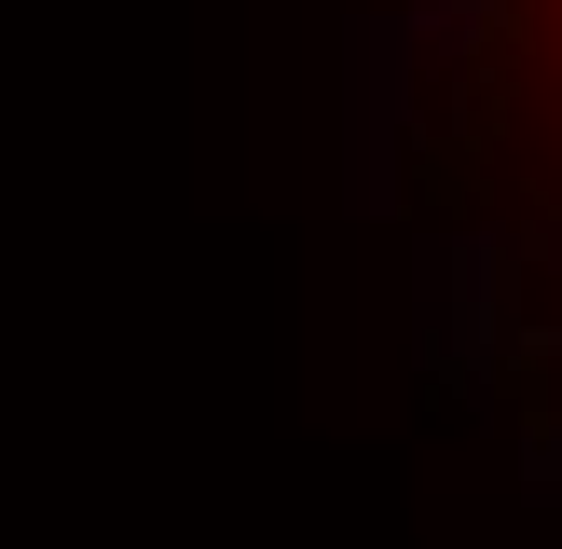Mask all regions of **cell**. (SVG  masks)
Here are the masks:
<instances>
[{
    "instance_id": "obj_1",
    "label": "cell",
    "mask_w": 562,
    "mask_h": 549,
    "mask_svg": "<svg viewBox=\"0 0 562 549\" xmlns=\"http://www.w3.org/2000/svg\"><path fill=\"white\" fill-rule=\"evenodd\" d=\"M481 42H494V69L521 82L536 137L562 152V0H481Z\"/></svg>"
}]
</instances>
